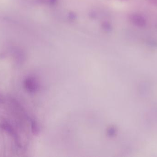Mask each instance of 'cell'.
Wrapping results in <instances>:
<instances>
[{
  "label": "cell",
  "mask_w": 157,
  "mask_h": 157,
  "mask_svg": "<svg viewBox=\"0 0 157 157\" xmlns=\"http://www.w3.org/2000/svg\"><path fill=\"white\" fill-rule=\"evenodd\" d=\"M131 22L136 26L143 28L146 26V20L144 16L139 14H133L129 17Z\"/></svg>",
  "instance_id": "obj_1"
},
{
  "label": "cell",
  "mask_w": 157,
  "mask_h": 157,
  "mask_svg": "<svg viewBox=\"0 0 157 157\" xmlns=\"http://www.w3.org/2000/svg\"><path fill=\"white\" fill-rule=\"evenodd\" d=\"M24 87L27 91L30 93L36 92L39 88L38 83L33 77H29L24 81Z\"/></svg>",
  "instance_id": "obj_2"
},
{
  "label": "cell",
  "mask_w": 157,
  "mask_h": 157,
  "mask_svg": "<svg viewBox=\"0 0 157 157\" xmlns=\"http://www.w3.org/2000/svg\"><path fill=\"white\" fill-rule=\"evenodd\" d=\"M31 127H32V132L34 134L37 133L38 131V128L35 121H32L31 123Z\"/></svg>",
  "instance_id": "obj_3"
},
{
  "label": "cell",
  "mask_w": 157,
  "mask_h": 157,
  "mask_svg": "<svg viewBox=\"0 0 157 157\" xmlns=\"http://www.w3.org/2000/svg\"><path fill=\"white\" fill-rule=\"evenodd\" d=\"M150 3L157 6V0H148Z\"/></svg>",
  "instance_id": "obj_4"
}]
</instances>
